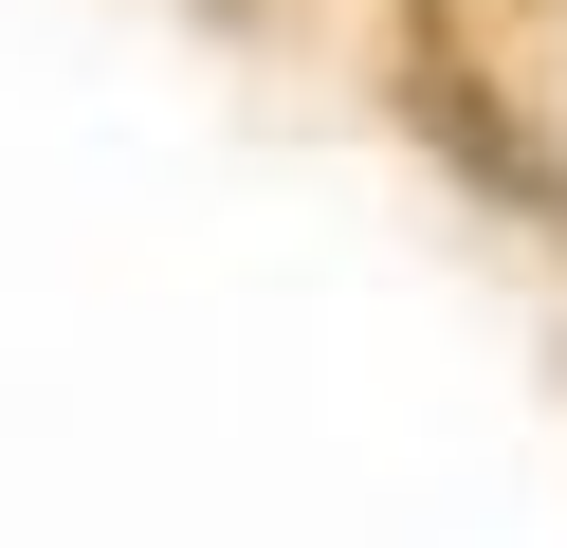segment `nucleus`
I'll return each mask as SVG.
<instances>
[]
</instances>
